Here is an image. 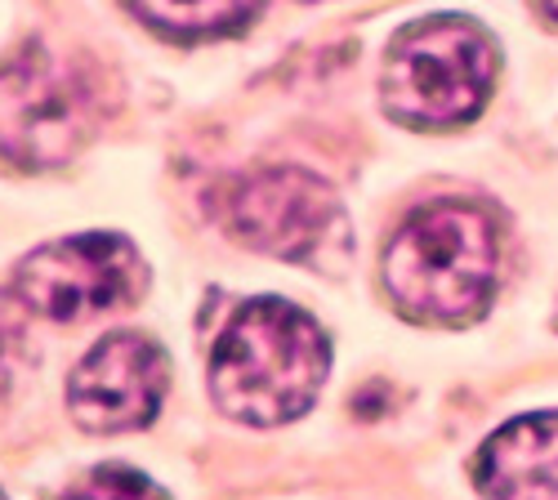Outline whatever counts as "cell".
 I'll list each match as a JSON object with an SVG mask.
<instances>
[{
	"label": "cell",
	"instance_id": "1",
	"mask_svg": "<svg viewBox=\"0 0 558 500\" xmlns=\"http://www.w3.org/2000/svg\"><path fill=\"white\" fill-rule=\"evenodd\" d=\"M331 376V340L291 300H246L210 349V398L223 416L272 429L300 420Z\"/></svg>",
	"mask_w": 558,
	"mask_h": 500
},
{
	"label": "cell",
	"instance_id": "2",
	"mask_svg": "<svg viewBox=\"0 0 558 500\" xmlns=\"http://www.w3.org/2000/svg\"><path fill=\"white\" fill-rule=\"evenodd\" d=\"M500 242L487 210L470 202H434L402 219L389 237L380 278L393 308L411 322L464 327L496 291Z\"/></svg>",
	"mask_w": 558,
	"mask_h": 500
},
{
	"label": "cell",
	"instance_id": "3",
	"mask_svg": "<svg viewBox=\"0 0 558 500\" xmlns=\"http://www.w3.org/2000/svg\"><path fill=\"white\" fill-rule=\"evenodd\" d=\"M496 72L500 50L474 19L434 14L389 40L380 103L411 130H451L487 108Z\"/></svg>",
	"mask_w": 558,
	"mask_h": 500
},
{
	"label": "cell",
	"instance_id": "4",
	"mask_svg": "<svg viewBox=\"0 0 558 500\" xmlns=\"http://www.w3.org/2000/svg\"><path fill=\"white\" fill-rule=\"evenodd\" d=\"M223 219L232 237L246 242L251 251L291 259L317 272H340L353 251L340 197L317 174L295 166L238 179L223 202Z\"/></svg>",
	"mask_w": 558,
	"mask_h": 500
},
{
	"label": "cell",
	"instance_id": "5",
	"mask_svg": "<svg viewBox=\"0 0 558 500\" xmlns=\"http://www.w3.org/2000/svg\"><path fill=\"white\" fill-rule=\"evenodd\" d=\"M99 125V99L85 72L50 50H23L0 68V153L23 170L72 161Z\"/></svg>",
	"mask_w": 558,
	"mask_h": 500
},
{
	"label": "cell",
	"instance_id": "6",
	"mask_svg": "<svg viewBox=\"0 0 558 500\" xmlns=\"http://www.w3.org/2000/svg\"><path fill=\"white\" fill-rule=\"evenodd\" d=\"M148 268L130 237L81 233L32 251L14 268L19 300L50 322H85L144 295Z\"/></svg>",
	"mask_w": 558,
	"mask_h": 500
},
{
	"label": "cell",
	"instance_id": "7",
	"mask_svg": "<svg viewBox=\"0 0 558 500\" xmlns=\"http://www.w3.org/2000/svg\"><path fill=\"white\" fill-rule=\"evenodd\" d=\"M170 385L161 344L138 331L104 336L68 376V412L85 434H130L157 420Z\"/></svg>",
	"mask_w": 558,
	"mask_h": 500
},
{
	"label": "cell",
	"instance_id": "8",
	"mask_svg": "<svg viewBox=\"0 0 558 500\" xmlns=\"http://www.w3.org/2000/svg\"><path fill=\"white\" fill-rule=\"evenodd\" d=\"M483 500H558V412L519 416L474 456Z\"/></svg>",
	"mask_w": 558,
	"mask_h": 500
},
{
	"label": "cell",
	"instance_id": "9",
	"mask_svg": "<svg viewBox=\"0 0 558 500\" xmlns=\"http://www.w3.org/2000/svg\"><path fill=\"white\" fill-rule=\"evenodd\" d=\"M130 10L153 32H166L179 40H202V36H223L251 23L259 0H130Z\"/></svg>",
	"mask_w": 558,
	"mask_h": 500
},
{
	"label": "cell",
	"instance_id": "10",
	"mask_svg": "<svg viewBox=\"0 0 558 500\" xmlns=\"http://www.w3.org/2000/svg\"><path fill=\"white\" fill-rule=\"evenodd\" d=\"M54 500H170V496L148 474H138L121 461H108V465H95L81 478H72Z\"/></svg>",
	"mask_w": 558,
	"mask_h": 500
},
{
	"label": "cell",
	"instance_id": "11",
	"mask_svg": "<svg viewBox=\"0 0 558 500\" xmlns=\"http://www.w3.org/2000/svg\"><path fill=\"white\" fill-rule=\"evenodd\" d=\"M541 5H545V10H549V14L558 19V0H541Z\"/></svg>",
	"mask_w": 558,
	"mask_h": 500
},
{
	"label": "cell",
	"instance_id": "12",
	"mask_svg": "<svg viewBox=\"0 0 558 500\" xmlns=\"http://www.w3.org/2000/svg\"><path fill=\"white\" fill-rule=\"evenodd\" d=\"M0 500H5V491H0Z\"/></svg>",
	"mask_w": 558,
	"mask_h": 500
}]
</instances>
